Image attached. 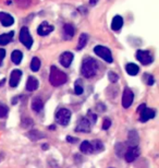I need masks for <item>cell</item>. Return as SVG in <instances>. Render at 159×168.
<instances>
[{"label":"cell","instance_id":"cell-30","mask_svg":"<svg viewBox=\"0 0 159 168\" xmlns=\"http://www.w3.org/2000/svg\"><path fill=\"white\" fill-rule=\"evenodd\" d=\"M74 92H75L76 95H81L83 93V86H82L81 81H76L75 85H74Z\"/></svg>","mask_w":159,"mask_h":168},{"label":"cell","instance_id":"cell-14","mask_svg":"<svg viewBox=\"0 0 159 168\" xmlns=\"http://www.w3.org/2000/svg\"><path fill=\"white\" fill-rule=\"evenodd\" d=\"M0 22H1V24L3 25V26L8 27L14 23V19H13L12 15L9 14V13L0 12Z\"/></svg>","mask_w":159,"mask_h":168},{"label":"cell","instance_id":"cell-3","mask_svg":"<svg viewBox=\"0 0 159 168\" xmlns=\"http://www.w3.org/2000/svg\"><path fill=\"white\" fill-rule=\"evenodd\" d=\"M71 119V111L67 108H61L56 114V121L61 126H67Z\"/></svg>","mask_w":159,"mask_h":168},{"label":"cell","instance_id":"cell-35","mask_svg":"<svg viewBox=\"0 0 159 168\" xmlns=\"http://www.w3.org/2000/svg\"><path fill=\"white\" fill-rule=\"evenodd\" d=\"M110 126H111V120H110V119H108V118L104 119V122H103V129H104V130H108V129L110 128Z\"/></svg>","mask_w":159,"mask_h":168},{"label":"cell","instance_id":"cell-22","mask_svg":"<svg viewBox=\"0 0 159 168\" xmlns=\"http://www.w3.org/2000/svg\"><path fill=\"white\" fill-rule=\"evenodd\" d=\"M13 35H14L13 32H9V33H7V34H2V35H0V46L8 45V44L12 41Z\"/></svg>","mask_w":159,"mask_h":168},{"label":"cell","instance_id":"cell-32","mask_svg":"<svg viewBox=\"0 0 159 168\" xmlns=\"http://www.w3.org/2000/svg\"><path fill=\"white\" fill-rule=\"evenodd\" d=\"M108 78H109V81H110L111 83H115V82H118V80H119V75L115 74V73L112 72V71H110V72L108 73Z\"/></svg>","mask_w":159,"mask_h":168},{"label":"cell","instance_id":"cell-1","mask_svg":"<svg viewBox=\"0 0 159 168\" xmlns=\"http://www.w3.org/2000/svg\"><path fill=\"white\" fill-rule=\"evenodd\" d=\"M97 71H98V63L95 60L94 58H85L83 60V63H82L81 67V73L84 78H93L97 74Z\"/></svg>","mask_w":159,"mask_h":168},{"label":"cell","instance_id":"cell-19","mask_svg":"<svg viewBox=\"0 0 159 168\" xmlns=\"http://www.w3.org/2000/svg\"><path fill=\"white\" fill-rule=\"evenodd\" d=\"M123 25V19L120 15H115L112 19V22H111V29L112 31H119L120 29Z\"/></svg>","mask_w":159,"mask_h":168},{"label":"cell","instance_id":"cell-15","mask_svg":"<svg viewBox=\"0 0 159 168\" xmlns=\"http://www.w3.org/2000/svg\"><path fill=\"white\" fill-rule=\"evenodd\" d=\"M138 142H140L138 133L135 130H131L128 135V144L130 146H137Z\"/></svg>","mask_w":159,"mask_h":168},{"label":"cell","instance_id":"cell-38","mask_svg":"<svg viewBox=\"0 0 159 168\" xmlns=\"http://www.w3.org/2000/svg\"><path fill=\"white\" fill-rule=\"evenodd\" d=\"M147 84H148V85H153V84H154V77H153V75H148Z\"/></svg>","mask_w":159,"mask_h":168},{"label":"cell","instance_id":"cell-28","mask_svg":"<svg viewBox=\"0 0 159 168\" xmlns=\"http://www.w3.org/2000/svg\"><path fill=\"white\" fill-rule=\"evenodd\" d=\"M14 2L17 3L18 7H20V8L26 9V8H28V7L31 6L32 0H14Z\"/></svg>","mask_w":159,"mask_h":168},{"label":"cell","instance_id":"cell-13","mask_svg":"<svg viewBox=\"0 0 159 168\" xmlns=\"http://www.w3.org/2000/svg\"><path fill=\"white\" fill-rule=\"evenodd\" d=\"M140 114H141V117H140L141 122H146L147 120H149V119H151V118L155 117V110L151 109V108L145 107L144 109L140 112Z\"/></svg>","mask_w":159,"mask_h":168},{"label":"cell","instance_id":"cell-7","mask_svg":"<svg viewBox=\"0 0 159 168\" xmlns=\"http://www.w3.org/2000/svg\"><path fill=\"white\" fill-rule=\"evenodd\" d=\"M141 149L138 146H130L124 154V158L128 163H132L140 156Z\"/></svg>","mask_w":159,"mask_h":168},{"label":"cell","instance_id":"cell-36","mask_svg":"<svg viewBox=\"0 0 159 168\" xmlns=\"http://www.w3.org/2000/svg\"><path fill=\"white\" fill-rule=\"evenodd\" d=\"M4 57H6V50L2 49V48H0V66H1L2 60H3Z\"/></svg>","mask_w":159,"mask_h":168},{"label":"cell","instance_id":"cell-26","mask_svg":"<svg viewBox=\"0 0 159 168\" xmlns=\"http://www.w3.org/2000/svg\"><path fill=\"white\" fill-rule=\"evenodd\" d=\"M87 41H88L87 34L86 33L81 34V36H80V38H79V42H78V46H76V49L80 50V49H82V48L85 47L86 44H87Z\"/></svg>","mask_w":159,"mask_h":168},{"label":"cell","instance_id":"cell-25","mask_svg":"<svg viewBox=\"0 0 159 168\" xmlns=\"http://www.w3.org/2000/svg\"><path fill=\"white\" fill-rule=\"evenodd\" d=\"M126 144L124 143H117L115 146V153H117V155L119 156V157H123L124 154H126V149H128V147H126Z\"/></svg>","mask_w":159,"mask_h":168},{"label":"cell","instance_id":"cell-29","mask_svg":"<svg viewBox=\"0 0 159 168\" xmlns=\"http://www.w3.org/2000/svg\"><path fill=\"white\" fill-rule=\"evenodd\" d=\"M21 125H22L23 128L28 129V128H31V127L33 126V120H32L31 118H23V119H22Z\"/></svg>","mask_w":159,"mask_h":168},{"label":"cell","instance_id":"cell-12","mask_svg":"<svg viewBox=\"0 0 159 168\" xmlns=\"http://www.w3.org/2000/svg\"><path fill=\"white\" fill-rule=\"evenodd\" d=\"M54 27L53 25L48 24L47 22H43L42 24L38 26L37 33H38V35H40V36H46V35H48V34H50L51 32L54 31Z\"/></svg>","mask_w":159,"mask_h":168},{"label":"cell","instance_id":"cell-37","mask_svg":"<svg viewBox=\"0 0 159 168\" xmlns=\"http://www.w3.org/2000/svg\"><path fill=\"white\" fill-rule=\"evenodd\" d=\"M67 141L70 142V143H75L78 140H76V138H72V137H70V135H68V137H67Z\"/></svg>","mask_w":159,"mask_h":168},{"label":"cell","instance_id":"cell-27","mask_svg":"<svg viewBox=\"0 0 159 168\" xmlns=\"http://www.w3.org/2000/svg\"><path fill=\"white\" fill-rule=\"evenodd\" d=\"M39 69H40V60H39V58H37V57H34V58L32 59V62H31V70L33 71V72H37Z\"/></svg>","mask_w":159,"mask_h":168},{"label":"cell","instance_id":"cell-39","mask_svg":"<svg viewBox=\"0 0 159 168\" xmlns=\"http://www.w3.org/2000/svg\"><path fill=\"white\" fill-rule=\"evenodd\" d=\"M145 107H146V105H145V104H142L141 106H138V108H137V110H136V111H137V112H141L143 109H144Z\"/></svg>","mask_w":159,"mask_h":168},{"label":"cell","instance_id":"cell-10","mask_svg":"<svg viewBox=\"0 0 159 168\" xmlns=\"http://www.w3.org/2000/svg\"><path fill=\"white\" fill-rule=\"evenodd\" d=\"M22 77V71L19 70V69H15L11 72L10 74V80H9V84H10L11 87H17L18 84H19L20 80H21Z\"/></svg>","mask_w":159,"mask_h":168},{"label":"cell","instance_id":"cell-23","mask_svg":"<svg viewBox=\"0 0 159 168\" xmlns=\"http://www.w3.org/2000/svg\"><path fill=\"white\" fill-rule=\"evenodd\" d=\"M126 72H128V74H130V75H136L138 72H140V68H138V66L133 62L126 64Z\"/></svg>","mask_w":159,"mask_h":168},{"label":"cell","instance_id":"cell-42","mask_svg":"<svg viewBox=\"0 0 159 168\" xmlns=\"http://www.w3.org/2000/svg\"><path fill=\"white\" fill-rule=\"evenodd\" d=\"M49 129H51V130H54H54H56V127H54V126H50V127H49Z\"/></svg>","mask_w":159,"mask_h":168},{"label":"cell","instance_id":"cell-24","mask_svg":"<svg viewBox=\"0 0 159 168\" xmlns=\"http://www.w3.org/2000/svg\"><path fill=\"white\" fill-rule=\"evenodd\" d=\"M11 59H12V62L14 64H20L23 59V54H22L21 50H14L11 55Z\"/></svg>","mask_w":159,"mask_h":168},{"label":"cell","instance_id":"cell-11","mask_svg":"<svg viewBox=\"0 0 159 168\" xmlns=\"http://www.w3.org/2000/svg\"><path fill=\"white\" fill-rule=\"evenodd\" d=\"M73 54L70 51H65L63 52V54L60 55V58H59V61H60V63L62 64L64 68H69L70 64L72 63V61H73Z\"/></svg>","mask_w":159,"mask_h":168},{"label":"cell","instance_id":"cell-2","mask_svg":"<svg viewBox=\"0 0 159 168\" xmlns=\"http://www.w3.org/2000/svg\"><path fill=\"white\" fill-rule=\"evenodd\" d=\"M68 81V75L63 71L59 70L57 67L53 66L50 68V74H49V82L53 86H60Z\"/></svg>","mask_w":159,"mask_h":168},{"label":"cell","instance_id":"cell-34","mask_svg":"<svg viewBox=\"0 0 159 168\" xmlns=\"http://www.w3.org/2000/svg\"><path fill=\"white\" fill-rule=\"evenodd\" d=\"M87 120L90 121V122H92V123H95V121H96V118H97V116L95 114H93L90 110H88V112H87Z\"/></svg>","mask_w":159,"mask_h":168},{"label":"cell","instance_id":"cell-5","mask_svg":"<svg viewBox=\"0 0 159 168\" xmlns=\"http://www.w3.org/2000/svg\"><path fill=\"white\" fill-rule=\"evenodd\" d=\"M20 42L23 44L26 48H31L33 46V38H32L31 34H29V31L26 26H23L20 31Z\"/></svg>","mask_w":159,"mask_h":168},{"label":"cell","instance_id":"cell-41","mask_svg":"<svg viewBox=\"0 0 159 168\" xmlns=\"http://www.w3.org/2000/svg\"><path fill=\"white\" fill-rule=\"evenodd\" d=\"M97 0H90V4H95V2H96Z\"/></svg>","mask_w":159,"mask_h":168},{"label":"cell","instance_id":"cell-9","mask_svg":"<svg viewBox=\"0 0 159 168\" xmlns=\"http://www.w3.org/2000/svg\"><path fill=\"white\" fill-rule=\"evenodd\" d=\"M76 132H83V133H88L90 132V122L87 120L86 117H82L79 120L78 125L75 127Z\"/></svg>","mask_w":159,"mask_h":168},{"label":"cell","instance_id":"cell-18","mask_svg":"<svg viewBox=\"0 0 159 168\" xmlns=\"http://www.w3.org/2000/svg\"><path fill=\"white\" fill-rule=\"evenodd\" d=\"M44 108V102L40 97H34L32 100V109L36 112H39Z\"/></svg>","mask_w":159,"mask_h":168},{"label":"cell","instance_id":"cell-16","mask_svg":"<svg viewBox=\"0 0 159 168\" xmlns=\"http://www.w3.org/2000/svg\"><path fill=\"white\" fill-rule=\"evenodd\" d=\"M74 33H75V30H74L73 25L72 24H65L64 27H63V38L65 41L71 40L74 36Z\"/></svg>","mask_w":159,"mask_h":168},{"label":"cell","instance_id":"cell-20","mask_svg":"<svg viewBox=\"0 0 159 168\" xmlns=\"http://www.w3.org/2000/svg\"><path fill=\"white\" fill-rule=\"evenodd\" d=\"M26 135L29 138V139L32 140V141H38V140L43 139V138L45 137L44 133L40 132L39 130H35V129H33V130L28 131V133H27Z\"/></svg>","mask_w":159,"mask_h":168},{"label":"cell","instance_id":"cell-4","mask_svg":"<svg viewBox=\"0 0 159 168\" xmlns=\"http://www.w3.org/2000/svg\"><path fill=\"white\" fill-rule=\"evenodd\" d=\"M94 51H95V54H96L97 56L100 57V58H103L104 60L106 61V62L112 63L113 59H112V55H111V51L107 47H105V46H100V45L95 46Z\"/></svg>","mask_w":159,"mask_h":168},{"label":"cell","instance_id":"cell-6","mask_svg":"<svg viewBox=\"0 0 159 168\" xmlns=\"http://www.w3.org/2000/svg\"><path fill=\"white\" fill-rule=\"evenodd\" d=\"M136 59L144 66H147V64L153 62V56H151L148 50H137Z\"/></svg>","mask_w":159,"mask_h":168},{"label":"cell","instance_id":"cell-21","mask_svg":"<svg viewBox=\"0 0 159 168\" xmlns=\"http://www.w3.org/2000/svg\"><path fill=\"white\" fill-rule=\"evenodd\" d=\"M80 151L84 154H92L94 152V147H93L92 143L88 141H84L81 143V146H80Z\"/></svg>","mask_w":159,"mask_h":168},{"label":"cell","instance_id":"cell-8","mask_svg":"<svg viewBox=\"0 0 159 168\" xmlns=\"http://www.w3.org/2000/svg\"><path fill=\"white\" fill-rule=\"evenodd\" d=\"M134 100V93L131 91V89L129 87H126L123 91V94H122V106L123 108H129L133 103Z\"/></svg>","mask_w":159,"mask_h":168},{"label":"cell","instance_id":"cell-17","mask_svg":"<svg viewBox=\"0 0 159 168\" xmlns=\"http://www.w3.org/2000/svg\"><path fill=\"white\" fill-rule=\"evenodd\" d=\"M38 80L36 79L35 77H28V79H27L26 81V89L29 92H34L36 91V89H38Z\"/></svg>","mask_w":159,"mask_h":168},{"label":"cell","instance_id":"cell-40","mask_svg":"<svg viewBox=\"0 0 159 168\" xmlns=\"http://www.w3.org/2000/svg\"><path fill=\"white\" fill-rule=\"evenodd\" d=\"M43 149H48V144H44L43 145Z\"/></svg>","mask_w":159,"mask_h":168},{"label":"cell","instance_id":"cell-31","mask_svg":"<svg viewBox=\"0 0 159 168\" xmlns=\"http://www.w3.org/2000/svg\"><path fill=\"white\" fill-rule=\"evenodd\" d=\"M93 147H94V151H97V152H101L104 149V144L101 143L100 141H94L92 143Z\"/></svg>","mask_w":159,"mask_h":168},{"label":"cell","instance_id":"cell-33","mask_svg":"<svg viewBox=\"0 0 159 168\" xmlns=\"http://www.w3.org/2000/svg\"><path fill=\"white\" fill-rule=\"evenodd\" d=\"M8 107L2 104H0V118H3V117H6L7 115H8Z\"/></svg>","mask_w":159,"mask_h":168}]
</instances>
